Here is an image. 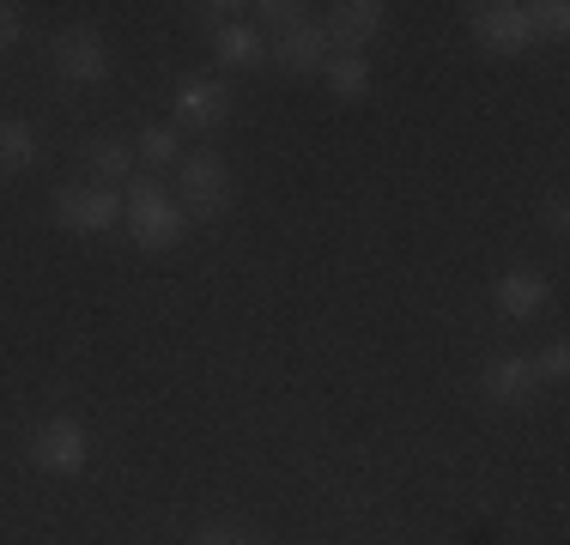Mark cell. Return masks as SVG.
<instances>
[{"label": "cell", "instance_id": "cell-15", "mask_svg": "<svg viewBox=\"0 0 570 545\" xmlns=\"http://www.w3.org/2000/svg\"><path fill=\"white\" fill-rule=\"evenodd\" d=\"M134 158H146V170H158V164L183 158V140H176V128H146L140 140H134Z\"/></svg>", "mask_w": 570, "mask_h": 545}, {"label": "cell", "instance_id": "cell-3", "mask_svg": "<svg viewBox=\"0 0 570 545\" xmlns=\"http://www.w3.org/2000/svg\"><path fill=\"white\" fill-rule=\"evenodd\" d=\"M468 24H473V37H480L492 54H522L528 43H534V24H528L522 0H480Z\"/></svg>", "mask_w": 570, "mask_h": 545}, {"label": "cell", "instance_id": "cell-1", "mask_svg": "<svg viewBox=\"0 0 570 545\" xmlns=\"http://www.w3.org/2000/svg\"><path fill=\"white\" fill-rule=\"evenodd\" d=\"M121 218H128V237L140 242L146 255L176 249V242H183V230H188V212L176 207V200H170L158 182H146V176L128 188V200H121Z\"/></svg>", "mask_w": 570, "mask_h": 545}, {"label": "cell", "instance_id": "cell-4", "mask_svg": "<svg viewBox=\"0 0 570 545\" xmlns=\"http://www.w3.org/2000/svg\"><path fill=\"white\" fill-rule=\"evenodd\" d=\"M121 218V195L104 182H86V188H61L56 195V225L61 230H79V237H98Z\"/></svg>", "mask_w": 570, "mask_h": 545}, {"label": "cell", "instance_id": "cell-14", "mask_svg": "<svg viewBox=\"0 0 570 545\" xmlns=\"http://www.w3.org/2000/svg\"><path fill=\"white\" fill-rule=\"evenodd\" d=\"M37 164V128L31 121H0V176H19Z\"/></svg>", "mask_w": 570, "mask_h": 545}, {"label": "cell", "instance_id": "cell-19", "mask_svg": "<svg viewBox=\"0 0 570 545\" xmlns=\"http://www.w3.org/2000/svg\"><path fill=\"white\" fill-rule=\"evenodd\" d=\"M534 376H540V382H564V376H570V346H564V339H552V346L540 351Z\"/></svg>", "mask_w": 570, "mask_h": 545}, {"label": "cell", "instance_id": "cell-10", "mask_svg": "<svg viewBox=\"0 0 570 545\" xmlns=\"http://www.w3.org/2000/svg\"><path fill=\"white\" fill-rule=\"evenodd\" d=\"M498 309H504V321H534L547 309V279L534 267H510L498 279Z\"/></svg>", "mask_w": 570, "mask_h": 545}, {"label": "cell", "instance_id": "cell-16", "mask_svg": "<svg viewBox=\"0 0 570 545\" xmlns=\"http://www.w3.org/2000/svg\"><path fill=\"white\" fill-rule=\"evenodd\" d=\"M86 158H91V170L110 176V182H121V176L134 170V146H128V140H91Z\"/></svg>", "mask_w": 570, "mask_h": 545}, {"label": "cell", "instance_id": "cell-18", "mask_svg": "<svg viewBox=\"0 0 570 545\" xmlns=\"http://www.w3.org/2000/svg\"><path fill=\"white\" fill-rule=\"evenodd\" d=\"M309 7H297V0H262V7H255V19L262 24H274V31H292L297 19H304Z\"/></svg>", "mask_w": 570, "mask_h": 545}, {"label": "cell", "instance_id": "cell-22", "mask_svg": "<svg viewBox=\"0 0 570 545\" xmlns=\"http://www.w3.org/2000/svg\"><path fill=\"white\" fill-rule=\"evenodd\" d=\"M195 545H249V539H237V534H200Z\"/></svg>", "mask_w": 570, "mask_h": 545}, {"label": "cell", "instance_id": "cell-21", "mask_svg": "<svg viewBox=\"0 0 570 545\" xmlns=\"http://www.w3.org/2000/svg\"><path fill=\"white\" fill-rule=\"evenodd\" d=\"M547 225L564 237V225H570V212H564V195H552V200H547Z\"/></svg>", "mask_w": 570, "mask_h": 545}, {"label": "cell", "instance_id": "cell-8", "mask_svg": "<svg viewBox=\"0 0 570 545\" xmlns=\"http://www.w3.org/2000/svg\"><path fill=\"white\" fill-rule=\"evenodd\" d=\"M170 109H176V128H219L230 116V91L219 79H183Z\"/></svg>", "mask_w": 570, "mask_h": 545}, {"label": "cell", "instance_id": "cell-6", "mask_svg": "<svg viewBox=\"0 0 570 545\" xmlns=\"http://www.w3.org/2000/svg\"><path fill=\"white\" fill-rule=\"evenodd\" d=\"M225 200H230V170L219 164V152L183 158V212L213 218V212H225Z\"/></svg>", "mask_w": 570, "mask_h": 545}, {"label": "cell", "instance_id": "cell-9", "mask_svg": "<svg viewBox=\"0 0 570 545\" xmlns=\"http://www.w3.org/2000/svg\"><path fill=\"white\" fill-rule=\"evenodd\" d=\"M383 24H389L383 0H346V7H334V19H328V43H341V54H358V43H371Z\"/></svg>", "mask_w": 570, "mask_h": 545}, {"label": "cell", "instance_id": "cell-11", "mask_svg": "<svg viewBox=\"0 0 570 545\" xmlns=\"http://www.w3.org/2000/svg\"><path fill=\"white\" fill-rule=\"evenodd\" d=\"M485 394L492 400H504V406H515V400H528V394L540 388V376H534V358H492L485 364Z\"/></svg>", "mask_w": 570, "mask_h": 545}, {"label": "cell", "instance_id": "cell-7", "mask_svg": "<svg viewBox=\"0 0 570 545\" xmlns=\"http://www.w3.org/2000/svg\"><path fill=\"white\" fill-rule=\"evenodd\" d=\"M274 61H279L292 79H309V73H322V67L334 61L328 24H316V19H297L292 31H279V43H274Z\"/></svg>", "mask_w": 570, "mask_h": 545}, {"label": "cell", "instance_id": "cell-2", "mask_svg": "<svg viewBox=\"0 0 570 545\" xmlns=\"http://www.w3.org/2000/svg\"><path fill=\"white\" fill-rule=\"evenodd\" d=\"M31 460H37L43 473H86V460H91V430L79 425V418L56 413L49 425H37Z\"/></svg>", "mask_w": 570, "mask_h": 545}, {"label": "cell", "instance_id": "cell-20", "mask_svg": "<svg viewBox=\"0 0 570 545\" xmlns=\"http://www.w3.org/2000/svg\"><path fill=\"white\" fill-rule=\"evenodd\" d=\"M7 43H19V7L0 0V49H7Z\"/></svg>", "mask_w": 570, "mask_h": 545}, {"label": "cell", "instance_id": "cell-17", "mask_svg": "<svg viewBox=\"0 0 570 545\" xmlns=\"http://www.w3.org/2000/svg\"><path fill=\"white\" fill-rule=\"evenodd\" d=\"M528 24H534V37H564L570 31V7L564 0H540V7H528Z\"/></svg>", "mask_w": 570, "mask_h": 545}, {"label": "cell", "instance_id": "cell-5", "mask_svg": "<svg viewBox=\"0 0 570 545\" xmlns=\"http://www.w3.org/2000/svg\"><path fill=\"white\" fill-rule=\"evenodd\" d=\"M56 73L67 86H98L110 73V49H104V37L91 24H73V31L56 37Z\"/></svg>", "mask_w": 570, "mask_h": 545}, {"label": "cell", "instance_id": "cell-12", "mask_svg": "<svg viewBox=\"0 0 570 545\" xmlns=\"http://www.w3.org/2000/svg\"><path fill=\"white\" fill-rule=\"evenodd\" d=\"M213 49H219L225 67H255V61H262V31L243 24V19H230V24L213 31Z\"/></svg>", "mask_w": 570, "mask_h": 545}, {"label": "cell", "instance_id": "cell-13", "mask_svg": "<svg viewBox=\"0 0 570 545\" xmlns=\"http://www.w3.org/2000/svg\"><path fill=\"white\" fill-rule=\"evenodd\" d=\"M322 73H328V91H334L341 103L371 98V61H364V54H334V61L322 67Z\"/></svg>", "mask_w": 570, "mask_h": 545}]
</instances>
